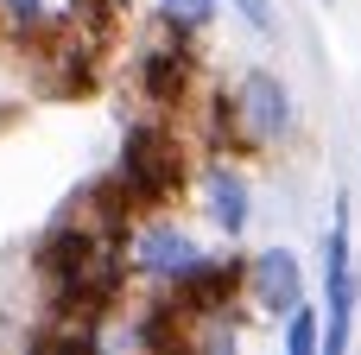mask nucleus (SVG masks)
Returning <instances> with one entry per match:
<instances>
[{"label":"nucleus","mask_w":361,"mask_h":355,"mask_svg":"<svg viewBox=\"0 0 361 355\" xmlns=\"http://www.w3.org/2000/svg\"><path fill=\"white\" fill-rule=\"evenodd\" d=\"M121 6H127V0H121Z\"/></svg>","instance_id":"15"},{"label":"nucleus","mask_w":361,"mask_h":355,"mask_svg":"<svg viewBox=\"0 0 361 355\" xmlns=\"http://www.w3.org/2000/svg\"><path fill=\"white\" fill-rule=\"evenodd\" d=\"M216 13H222V0H159V19L178 32H209Z\"/></svg>","instance_id":"11"},{"label":"nucleus","mask_w":361,"mask_h":355,"mask_svg":"<svg viewBox=\"0 0 361 355\" xmlns=\"http://www.w3.org/2000/svg\"><path fill=\"white\" fill-rule=\"evenodd\" d=\"M235 114H241V133H247V146L254 152H267V146H286L292 133H298V102H292V83L279 76V70H267V64H247L241 76H235Z\"/></svg>","instance_id":"4"},{"label":"nucleus","mask_w":361,"mask_h":355,"mask_svg":"<svg viewBox=\"0 0 361 355\" xmlns=\"http://www.w3.org/2000/svg\"><path fill=\"white\" fill-rule=\"evenodd\" d=\"M197 254H203V248H197V235H190V229H178L171 216H159V210H152L140 229H127V267H133L146 286H171L178 273H190V267H197Z\"/></svg>","instance_id":"6"},{"label":"nucleus","mask_w":361,"mask_h":355,"mask_svg":"<svg viewBox=\"0 0 361 355\" xmlns=\"http://www.w3.org/2000/svg\"><path fill=\"white\" fill-rule=\"evenodd\" d=\"M114 178L127 184V197H133L140 216L165 210V203L184 191V146H178V133H171L165 121H127Z\"/></svg>","instance_id":"1"},{"label":"nucleus","mask_w":361,"mask_h":355,"mask_svg":"<svg viewBox=\"0 0 361 355\" xmlns=\"http://www.w3.org/2000/svg\"><path fill=\"white\" fill-rule=\"evenodd\" d=\"M228 13H235L254 38H279V0H228Z\"/></svg>","instance_id":"12"},{"label":"nucleus","mask_w":361,"mask_h":355,"mask_svg":"<svg viewBox=\"0 0 361 355\" xmlns=\"http://www.w3.org/2000/svg\"><path fill=\"white\" fill-rule=\"evenodd\" d=\"M361 311V267H355V210L349 191H336L330 229H324V355H349Z\"/></svg>","instance_id":"2"},{"label":"nucleus","mask_w":361,"mask_h":355,"mask_svg":"<svg viewBox=\"0 0 361 355\" xmlns=\"http://www.w3.org/2000/svg\"><path fill=\"white\" fill-rule=\"evenodd\" d=\"M241 299L247 305H260L267 318H286L298 299H305V267H298V254L292 248H260V254H247V267H241Z\"/></svg>","instance_id":"7"},{"label":"nucleus","mask_w":361,"mask_h":355,"mask_svg":"<svg viewBox=\"0 0 361 355\" xmlns=\"http://www.w3.org/2000/svg\"><path fill=\"white\" fill-rule=\"evenodd\" d=\"M279 349H286V355H324V311H317L311 299H298V305L286 311Z\"/></svg>","instance_id":"10"},{"label":"nucleus","mask_w":361,"mask_h":355,"mask_svg":"<svg viewBox=\"0 0 361 355\" xmlns=\"http://www.w3.org/2000/svg\"><path fill=\"white\" fill-rule=\"evenodd\" d=\"M102 241V222H89L82 210H63L38 241H32V267H38V279H63L70 267H82V254Z\"/></svg>","instance_id":"9"},{"label":"nucleus","mask_w":361,"mask_h":355,"mask_svg":"<svg viewBox=\"0 0 361 355\" xmlns=\"http://www.w3.org/2000/svg\"><path fill=\"white\" fill-rule=\"evenodd\" d=\"M241 267H247L241 254H197V267L165 286L171 305L184 311V324H222L228 305L241 299Z\"/></svg>","instance_id":"5"},{"label":"nucleus","mask_w":361,"mask_h":355,"mask_svg":"<svg viewBox=\"0 0 361 355\" xmlns=\"http://www.w3.org/2000/svg\"><path fill=\"white\" fill-rule=\"evenodd\" d=\"M133 89L171 114V108H190L197 89H203V51H197V32H178L159 19V32L133 51Z\"/></svg>","instance_id":"3"},{"label":"nucleus","mask_w":361,"mask_h":355,"mask_svg":"<svg viewBox=\"0 0 361 355\" xmlns=\"http://www.w3.org/2000/svg\"><path fill=\"white\" fill-rule=\"evenodd\" d=\"M0 13H6L13 25H25V19H38V13H44V0H0Z\"/></svg>","instance_id":"13"},{"label":"nucleus","mask_w":361,"mask_h":355,"mask_svg":"<svg viewBox=\"0 0 361 355\" xmlns=\"http://www.w3.org/2000/svg\"><path fill=\"white\" fill-rule=\"evenodd\" d=\"M324 6H330V0H324Z\"/></svg>","instance_id":"14"},{"label":"nucleus","mask_w":361,"mask_h":355,"mask_svg":"<svg viewBox=\"0 0 361 355\" xmlns=\"http://www.w3.org/2000/svg\"><path fill=\"white\" fill-rule=\"evenodd\" d=\"M203 216H209L228 241L247 235V222H254V191H247V172H241V165H228V159H209V165H203Z\"/></svg>","instance_id":"8"}]
</instances>
